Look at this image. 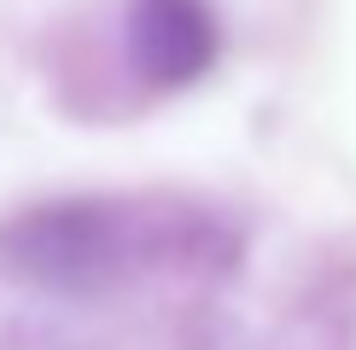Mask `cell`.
<instances>
[{"instance_id": "1", "label": "cell", "mask_w": 356, "mask_h": 350, "mask_svg": "<svg viewBox=\"0 0 356 350\" xmlns=\"http://www.w3.org/2000/svg\"><path fill=\"white\" fill-rule=\"evenodd\" d=\"M129 58L152 88H187L216 58L211 0H129Z\"/></svg>"}]
</instances>
